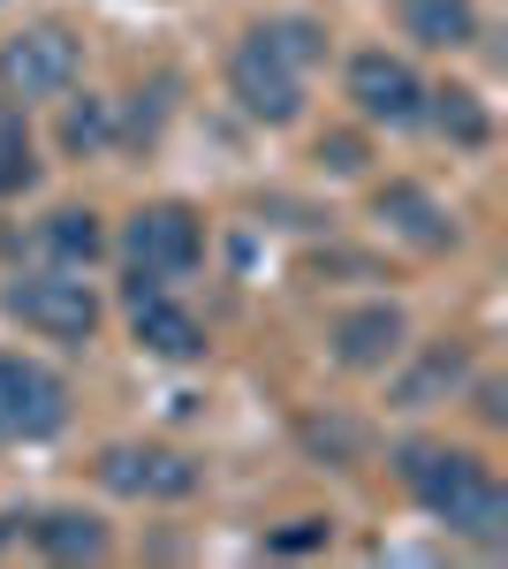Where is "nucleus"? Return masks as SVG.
<instances>
[{
    "mask_svg": "<svg viewBox=\"0 0 508 569\" xmlns=\"http://www.w3.org/2000/svg\"><path fill=\"white\" fill-rule=\"evenodd\" d=\"M319 539H327V525H311V517H303V525H289L273 547H289V555H297V547H319Z\"/></svg>",
    "mask_w": 508,
    "mask_h": 569,
    "instance_id": "obj_22",
    "label": "nucleus"
},
{
    "mask_svg": "<svg viewBox=\"0 0 508 569\" xmlns=\"http://www.w3.org/2000/svg\"><path fill=\"white\" fill-rule=\"evenodd\" d=\"M303 440H311V448H335V456H357V426H303Z\"/></svg>",
    "mask_w": 508,
    "mask_h": 569,
    "instance_id": "obj_21",
    "label": "nucleus"
},
{
    "mask_svg": "<svg viewBox=\"0 0 508 569\" xmlns=\"http://www.w3.org/2000/svg\"><path fill=\"white\" fill-rule=\"evenodd\" d=\"M372 213H380L387 236H402L410 251H448V243H456V220L440 213V198L418 190V182H387L380 198H372Z\"/></svg>",
    "mask_w": 508,
    "mask_h": 569,
    "instance_id": "obj_9",
    "label": "nucleus"
},
{
    "mask_svg": "<svg viewBox=\"0 0 508 569\" xmlns=\"http://www.w3.org/2000/svg\"><path fill=\"white\" fill-rule=\"evenodd\" d=\"M122 251H129V297H152L198 266V220H190V206H145L129 220Z\"/></svg>",
    "mask_w": 508,
    "mask_h": 569,
    "instance_id": "obj_2",
    "label": "nucleus"
},
{
    "mask_svg": "<svg viewBox=\"0 0 508 569\" xmlns=\"http://www.w3.org/2000/svg\"><path fill=\"white\" fill-rule=\"evenodd\" d=\"M402 479H410V493H418L448 531H464V539H478V547L508 539V493H501V479H494L478 456L410 440V448H402Z\"/></svg>",
    "mask_w": 508,
    "mask_h": 569,
    "instance_id": "obj_1",
    "label": "nucleus"
},
{
    "mask_svg": "<svg viewBox=\"0 0 508 569\" xmlns=\"http://www.w3.org/2000/svg\"><path fill=\"white\" fill-rule=\"evenodd\" d=\"M77 69H84V53H77L69 31H53V23L0 46V91L8 99H53V91L77 84Z\"/></svg>",
    "mask_w": 508,
    "mask_h": 569,
    "instance_id": "obj_4",
    "label": "nucleus"
},
{
    "mask_svg": "<svg viewBox=\"0 0 508 569\" xmlns=\"http://www.w3.org/2000/svg\"><path fill=\"white\" fill-rule=\"evenodd\" d=\"M464 380H470V357L464 350H425L418 372H402V380H395V402H402V410H432L440 395L464 388Z\"/></svg>",
    "mask_w": 508,
    "mask_h": 569,
    "instance_id": "obj_13",
    "label": "nucleus"
},
{
    "mask_svg": "<svg viewBox=\"0 0 508 569\" xmlns=\"http://www.w3.org/2000/svg\"><path fill=\"white\" fill-rule=\"evenodd\" d=\"M432 99H440V107H432V122H440V130L456 137V144H486V137H494L486 107H478L470 91H432Z\"/></svg>",
    "mask_w": 508,
    "mask_h": 569,
    "instance_id": "obj_18",
    "label": "nucleus"
},
{
    "mask_svg": "<svg viewBox=\"0 0 508 569\" xmlns=\"http://www.w3.org/2000/svg\"><path fill=\"white\" fill-rule=\"evenodd\" d=\"M61 137H69L77 152H99V144H107V99H84V107H69Z\"/></svg>",
    "mask_w": 508,
    "mask_h": 569,
    "instance_id": "obj_19",
    "label": "nucleus"
},
{
    "mask_svg": "<svg viewBox=\"0 0 508 569\" xmlns=\"http://www.w3.org/2000/svg\"><path fill=\"white\" fill-rule=\"evenodd\" d=\"M69 418V388L31 365V357H0V440H46Z\"/></svg>",
    "mask_w": 508,
    "mask_h": 569,
    "instance_id": "obj_5",
    "label": "nucleus"
},
{
    "mask_svg": "<svg viewBox=\"0 0 508 569\" xmlns=\"http://www.w3.org/2000/svg\"><path fill=\"white\" fill-rule=\"evenodd\" d=\"M99 479L122 501H182V493H198V463L175 456V448H107Z\"/></svg>",
    "mask_w": 508,
    "mask_h": 569,
    "instance_id": "obj_8",
    "label": "nucleus"
},
{
    "mask_svg": "<svg viewBox=\"0 0 508 569\" xmlns=\"http://www.w3.org/2000/svg\"><path fill=\"white\" fill-rule=\"evenodd\" d=\"M99 243H107V236H99V220H91V213H46V228H39V251L53 266H91V259H99Z\"/></svg>",
    "mask_w": 508,
    "mask_h": 569,
    "instance_id": "obj_15",
    "label": "nucleus"
},
{
    "mask_svg": "<svg viewBox=\"0 0 508 569\" xmlns=\"http://www.w3.org/2000/svg\"><path fill=\"white\" fill-rule=\"evenodd\" d=\"M402 31L418 46H470L478 39V0H402Z\"/></svg>",
    "mask_w": 508,
    "mask_h": 569,
    "instance_id": "obj_12",
    "label": "nucleus"
},
{
    "mask_svg": "<svg viewBox=\"0 0 508 569\" xmlns=\"http://www.w3.org/2000/svg\"><path fill=\"white\" fill-rule=\"evenodd\" d=\"M258 46H266V53H281V61H289V69H311V61H319V53H327V39H319V23H303V16H289V23H266V31H258Z\"/></svg>",
    "mask_w": 508,
    "mask_h": 569,
    "instance_id": "obj_17",
    "label": "nucleus"
},
{
    "mask_svg": "<svg viewBox=\"0 0 508 569\" xmlns=\"http://www.w3.org/2000/svg\"><path fill=\"white\" fill-rule=\"evenodd\" d=\"M39 555H53V562H99L107 555V525H91V517H77V509H61V517H39Z\"/></svg>",
    "mask_w": 508,
    "mask_h": 569,
    "instance_id": "obj_14",
    "label": "nucleus"
},
{
    "mask_svg": "<svg viewBox=\"0 0 508 569\" xmlns=\"http://www.w3.org/2000/svg\"><path fill=\"white\" fill-rule=\"evenodd\" d=\"M402 311L395 305H365L349 311V319H335V365H349V372H380L387 357L402 350Z\"/></svg>",
    "mask_w": 508,
    "mask_h": 569,
    "instance_id": "obj_10",
    "label": "nucleus"
},
{
    "mask_svg": "<svg viewBox=\"0 0 508 569\" xmlns=\"http://www.w3.org/2000/svg\"><path fill=\"white\" fill-rule=\"evenodd\" d=\"M31 176H39V160H31V130H23V114L0 99V198L23 190Z\"/></svg>",
    "mask_w": 508,
    "mask_h": 569,
    "instance_id": "obj_16",
    "label": "nucleus"
},
{
    "mask_svg": "<svg viewBox=\"0 0 508 569\" xmlns=\"http://www.w3.org/2000/svg\"><path fill=\"white\" fill-rule=\"evenodd\" d=\"M129 319H137V342L152 357H198L206 350V335H198V319L182 305H168V289H152V297H129Z\"/></svg>",
    "mask_w": 508,
    "mask_h": 569,
    "instance_id": "obj_11",
    "label": "nucleus"
},
{
    "mask_svg": "<svg viewBox=\"0 0 508 569\" xmlns=\"http://www.w3.org/2000/svg\"><path fill=\"white\" fill-rule=\"evenodd\" d=\"M349 99H357L365 122H387V130H410V122L425 114L418 69L395 61V53H357V61H349Z\"/></svg>",
    "mask_w": 508,
    "mask_h": 569,
    "instance_id": "obj_6",
    "label": "nucleus"
},
{
    "mask_svg": "<svg viewBox=\"0 0 508 569\" xmlns=\"http://www.w3.org/2000/svg\"><path fill=\"white\" fill-rule=\"evenodd\" d=\"M8 311L23 327L53 335V342H91V327H99V297H91L84 266H39V273H23L8 289Z\"/></svg>",
    "mask_w": 508,
    "mask_h": 569,
    "instance_id": "obj_3",
    "label": "nucleus"
},
{
    "mask_svg": "<svg viewBox=\"0 0 508 569\" xmlns=\"http://www.w3.org/2000/svg\"><path fill=\"white\" fill-rule=\"evenodd\" d=\"M319 168H335V176H357V168H365V144H357V137H327V144H319Z\"/></svg>",
    "mask_w": 508,
    "mask_h": 569,
    "instance_id": "obj_20",
    "label": "nucleus"
},
{
    "mask_svg": "<svg viewBox=\"0 0 508 569\" xmlns=\"http://www.w3.org/2000/svg\"><path fill=\"white\" fill-rule=\"evenodd\" d=\"M228 84H236V99H243V114H258V122H297V107H303V77L281 61V53H266L258 31L236 46Z\"/></svg>",
    "mask_w": 508,
    "mask_h": 569,
    "instance_id": "obj_7",
    "label": "nucleus"
}]
</instances>
